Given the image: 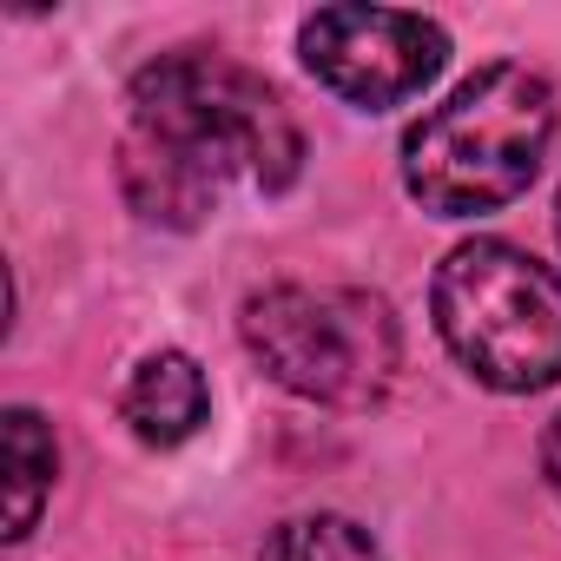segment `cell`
Masks as SVG:
<instances>
[{
    "instance_id": "cell-8",
    "label": "cell",
    "mask_w": 561,
    "mask_h": 561,
    "mask_svg": "<svg viewBox=\"0 0 561 561\" xmlns=\"http://www.w3.org/2000/svg\"><path fill=\"white\" fill-rule=\"evenodd\" d=\"M257 561H383V548L351 515H291L271 528Z\"/></svg>"
},
{
    "instance_id": "cell-4",
    "label": "cell",
    "mask_w": 561,
    "mask_h": 561,
    "mask_svg": "<svg viewBox=\"0 0 561 561\" xmlns=\"http://www.w3.org/2000/svg\"><path fill=\"white\" fill-rule=\"evenodd\" d=\"M430 311L476 383L528 397L561 377V277L528 251L502 238L456 244L430 285Z\"/></svg>"
},
{
    "instance_id": "cell-9",
    "label": "cell",
    "mask_w": 561,
    "mask_h": 561,
    "mask_svg": "<svg viewBox=\"0 0 561 561\" xmlns=\"http://www.w3.org/2000/svg\"><path fill=\"white\" fill-rule=\"evenodd\" d=\"M541 469H548V489L561 495V410H554V423H548V436H541Z\"/></svg>"
},
{
    "instance_id": "cell-10",
    "label": "cell",
    "mask_w": 561,
    "mask_h": 561,
    "mask_svg": "<svg viewBox=\"0 0 561 561\" xmlns=\"http://www.w3.org/2000/svg\"><path fill=\"white\" fill-rule=\"evenodd\" d=\"M554 225H561V218H554Z\"/></svg>"
},
{
    "instance_id": "cell-3",
    "label": "cell",
    "mask_w": 561,
    "mask_h": 561,
    "mask_svg": "<svg viewBox=\"0 0 561 561\" xmlns=\"http://www.w3.org/2000/svg\"><path fill=\"white\" fill-rule=\"evenodd\" d=\"M244 351L305 403L370 410L397 390L403 331L377 291L357 285H271L244 298Z\"/></svg>"
},
{
    "instance_id": "cell-7",
    "label": "cell",
    "mask_w": 561,
    "mask_h": 561,
    "mask_svg": "<svg viewBox=\"0 0 561 561\" xmlns=\"http://www.w3.org/2000/svg\"><path fill=\"white\" fill-rule=\"evenodd\" d=\"M0 449H8V541H27L41 522V502L54 489V430L34 410L0 416Z\"/></svg>"
},
{
    "instance_id": "cell-2",
    "label": "cell",
    "mask_w": 561,
    "mask_h": 561,
    "mask_svg": "<svg viewBox=\"0 0 561 561\" xmlns=\"http://www.w3.org/2000/svg\"><path fill=\"white\" fill-rule=\"evenodd\" d=\"M554 133V93L528 67H482L403 139V185L436 218L502 211L541 172Z\"/></svg>"
},
{
    "instance_id": "cell-1",
    "label": "cell",
    "mask_w": 561,
    "mask_h": 561,
    "mask_svg": "<svg viewBox=\"0 0 561 561\" xmlns=\"http://www.w3.org/2000/svg\"><path fill=\"white\" fill-rule=\"evenodd\" d=\"M305 165V139L257 73L225 54L179 47L139 67L133 126L119 139V185L139 218L192 231L244 179L257 192H285Z\"/></svg>"
},
{
    "instance_id": "cell-5",
    "label": "cell",
    "mask_w": 561,
    "mask_h": 561,
    "mask_svg": "<svg viewBox=\"0 0 561 561\" xmlns=\"http://www.w3.org/2000/svg\"><path fill=\"white\" fill-rule=\"evenodd\" d=\"M298 54L337 100L383 113L443 73L449 34L403 8H318L298 27Z\"/></svg>"
},
{
    "instance_id": "cell-6",
    "label": "cell",
    "mask_w": 561,
    "mask_h": 561,
    "mask_svg": "<svg viewBox=\"0 0 561 561\" xmlns=\"http://www.w3.org/2000/svg\"><path fill=\"white\" fill-rule=\"evenodd\" d=\"M205 410H211V390H205V370H198L185 351H152V357L133 370L126 397H119V416H126L133 436L152 443V449H179L185 436H198Z\"/></svg>"
}]
</instances>
